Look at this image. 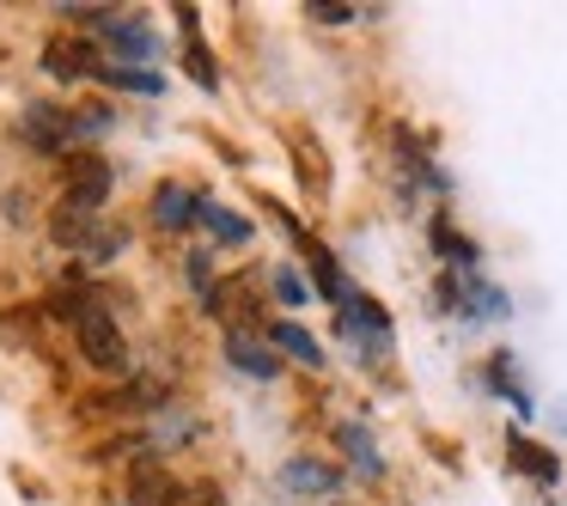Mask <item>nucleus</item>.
<instances>
[{
  "label": "nucleus",
  "mask_w": 567,
  "mask_h": 506,
  "mask_svg": "<svg viewBox=\"0 0 567 506\" xmlns=\"http://www.w3.org/2000/svg\"><path fill=\"white\" fill-rule=\"evenodd\" d=\"M62 13L80 19V25H99L116 55H135V62H153V55H159V38H153L141 19H123L116 7H62Z\"/></svg>",
  "instance_id": "7ed1b4c3"
},
{
  "label": "nucleus",
  "mask_w": 567,
  "mask_h": 506,
  "mask_svg": "<svg viewBox=\"0 0 567 506\" xmlns=\"http://www.w3.org/2000/svg\"><path fill=\"white\" fill-rule=\"evenodd\" d=\"M513 464H518V469H530L537 482H555V476H561V464H555V457L543 452V445L518 440V433H513Z\"/></svg>",
  "instance_id": "f3484780"
},
{
  "label": "nucleus",
  "mask_w": 567,
  "mask_h": 506,
  "mask_svg": "<svg viewBox=\"0 0 567 506\" xmlns=\"http://www.w3.org/2000/svg\"><path fill=\"white\" fill-rule=\"evenodd\" d=\"M311 275H318V287H323L330 299H348V281H342V269H336L330 250H311Z\"/></svg>",
  "instance_id": "6ab92c4d"
},
{
  "label": "nucleus",
  "mask_w": 567,
  "mask_h": 506,
  "mask_svg": "<svg viewBox=\"0 0 567 506\" xmlns=\"http://www.w3.org/2000/svg\"><path fill=\"white\" fill-rule=\"evenodd\" d=\"M275 293H281L287 306H306V287H299V275H287V269H275Z\"/></svg>",
  "instance_id": "4be33fe9"
},
{
  "label": "nucleus",
  "mask_w": 567,
  "mask_h": 506,
  "mask_svg": "<svg viewBox=\"0 0 567 506\" xmlns=\"http://www.w3.org/2000/svg\"><path fill=\"white\" fill-rule=\"evenodd\" d=\"M336 464H323V457H287L281 464V488H293V494H336Z\"/></svg>",
  "instance_id": "9b49d317"
},
{
  "label": "nucleus",
  "mask_w": 567,
  "mask_h": 506,
  "mask_svg": "<svg viewBox=\"0 0 567 506\" xmlns=\"http://www.w3.org/2000/svg\"><path fill=\"white\" fill-rule=\"evenodd\" d=\"M43 68H50L55 80H92L99 74V50H92L86 38H50L43 43Z\"/></svg>",
  "instance_id": "423d86ee"
},
{
  "label": "nucleus",
  "mask_w": 567,
  "mask_h": 506,
  "mask_svg": "<svg viewBox=\"0 0 567 506\" xmlns=\"http://www.w3.org/2000/svg\"><path fill=\"white\" fill-rule=\"evenodd\" d=\"M153 220H159L165 233H184V226L202 220V196L184 189V184H159L153 189Z\"/></svg>",
  "instance_id": "1a4fd4ad"
},
{
  "label": "nucleus",
  "mask_w": 567,
  "mask_h": 506,
  "mask_svg": "<svg viewBox=\"0 0 567 506\" xmlns=\"http://www.w3.org/2000/svg\"><path fill=\"white\" fill-rule=\"evenodd\" d=\"M111 196V165L99 153H74L68 159V202H86V208H104Z\"/></svg>",
  "instance_id": "0eeeda50"
},
{
  "label": "nucleus",
  "mask_w": 567,
  "mask_h": 506,
  "mask_svg": "<svg viewBox=\"0 0 567 506\" xmlns=\"http://www.w3.org/2000/svg\"><path fill=\"white\" fill-rule=\"evenodd\" d=\"M177 482L165 476V464H153V457H141L135 469H128V506H177Z\"/></svg>",
  "instance_id": "6e6552de"
},
{
  "label": "nucleus",
  "mask_w": 567,
  "mask_h": 506,
  "mask_svg": "<svg viewBox=\"0 0 567 506\" xmlns=\"http://www.w3.org/2000/svg\"><path fill=\"white\" fill-rule=\"evenodd\" d=\"M488 384H494V391H501L506 403L518 409V415H530V396H525V384L513 379V366H506V354H494V366H488Z\"/></svg>",
  "instance_id": "a211bd4d"
},
{
  "label": "nucleus",
  "mask_w": 567,
  "mask_h": 506,
  "mask_svg": "<svg viewBox=\"0 0 567 506\" xmlns=\"http://www.w3.org/2000/svg\"><path fill=\"white\" fill-rule=\"evenodd\" d=\"M342 330L354 335V342L367 348V354H372V348H379V354L391 348V318H384V306H379V299L348 293V299H342Z\"/></svg>",
  "instance_id": "39448f33"
},
{
  "label": "nucleus",
  "mask_w": 567,
  "mask_h": 506,
  "mask_svg": "<svg viewBox=\"0 0 567 506\" xmlns=\"http://www.w3.org/2000/svg\"><path fill=\"white\" fill-rule=\"evenodd\" d=\"M226 360H233L238 372H250V379H275V372H281V354H275V342H262V335H245V330L226 335Z\"/></svg>",
  "instance_id": "9d476101"
},
{
  "label": "nucleus",
  "mask_w": 567,
  "mask_h": 506,
  "mask_svg": "<svg viewBox=\"0 0 567 506\" xmlns=\"http://www.w3.org/2000/svg\"><path fill=\"white\" fill-rule=\"evenodd\" d=\"M306 13L318 19V25H348V19L360 13V7H348V0H311Z\"/></svg>",
  "instance_id": "aec40b11"
},
{
  "label": "nucleus",
  "mask_w": 567,
  "mask_h": 506,
  "mask_svg": "<svg viewBox=\"0 0 567 506\" xmlns=\"http://www.w3.org/2000/svg\"><path fill=\"white\" fill-rule=\"evenodd\" d=\"M177 506H226V494L214 488V482H196V488L177 494Z\"/></svg>",
  "instance_id": "412c9836"
},
{
  "label": "nucleus",
  "mask_w": 567,
  "mask_h": 506,
  "mask_svg": "<svg viewBox=\"0 0 567 506\" xmlns=\"http://www.w3.org/2000/svg\"><path fill=\"white\" fill-rule=\"evenodd\" d=\"M202 226H208L220 245H245V238H250V220H238V214L220 208V202H202Z\"/></svg>",
  "instance_id": "2eb2a0df"
},
{
  "label": "nucleus",
  "mask_w": 567,
  "mask_h": 506,
  "mask_svg": "<svg viewBox=\"0 0 567 506\" xmlns=\"http://www.w3.org/2000/svg\"><path fill=\"white\" fill-rule=\"evenodd\" d=\"M269 342H275V348H287V354H293L299 366H323L318 335H311V330H299V323H269Z\"/></svg>",
  "instance_id": "ddd939ff"
},
{
  "label": "nucleus",
  "mask_w": 567,
  "mask_h": 506,
  "mask_svg": "<svg viewBox=\"0 0 567 506\" xmlns=\"http://www.w3.org/2000/svg\"><path fill=\"white\" fill-rule=\"evenodd\" d=\"M92 80H104V86H116V92H141V99H159L165 92L159 74H147V68H116V62H99Z\"/></svg>",
  "instance_id": "f8f14e48"
},
{
  "label": "nucleus",
  "mask_w": 567,
  "mask_h": 506,
  "mask_svg": "<svg viewBox=\"0 0 567 506\" xmlns=\"http://www.w3.org/2000/svg\"><path fill=\"white\" fill-rule=\"evenodd\" d=\"M19 128H25V141H31L38 153H68V147L80 141V116L62 111V104H25Z\"/></svg>",
  "instance_id": "20e7f679"
},
{
  "label": "nucleus",
  "mask_w": 567,
  "mask_h": 506,
  "mask_svg": "<svg viewBox=\"0 0 567 506\" xmlns=\"http://www.w3.org/2000/svg\"><path fill=\"white\" fill-rule=\"evenodd\" d=\"M336 440L348 445V457H354L360 469H367V476H379L384 469V457H379V445H372V433L360 427V421H342V427H336Z\"/></svg>",
  "instance_id": "4468645a"
},
{
  "label": "nucleus",
  "mask_w": 567,
  "mask_h": 506,
  "mask_svg": "<svg viewBox=\"0 0 567 506\" xmlns=\"http://www.w3.org/2000/svg\"><path fill=\"white\" fill-rule=\"evenodd\" d=\"M74 335H80V354L92 360L99 372H123L128 366V342H123V330H116V318L104 306H80L74 311Z\"/></svg>",
  "instance_id": "f03ea898"
},
{
  "label": "nucleus",
  "mask_w": 567,
  "mask_h": 506,
  "mask_svg": "<svg viewBox=\"0 0 567 506\" xmlns=\"http://www.w3.org/2000/svg\"><path fill=\"white\" fill-rule=\"evenodd\" d=\"M177 19H184V31H189V74H196V86H220V74H214V62H208V50H202V38H196V7H177Z\"/></svg>",
  "instance_id": "dca6fc26"
},
{
  "label": "nucleus",
  "mask_w": 567,
  "mask_h": 506,
  "mask_svg": "<svg viewBox=\"0 0 567 506\" xmlns=\"http://www.w3.org/2000/svg\"><path fill=\"white\" fill-rule=\"evenodd\" d=\"M50 238H55L62 250L92 257V262H111L116 250H123V233L99 226V208H86V202H68V196H62V208H55V220H50Z\"/></svg>",
  "instance_id": "f257e3e1"
}]
</instances>
